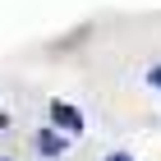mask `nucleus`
I'll list each match as a JSON object with an SVG mask.
<instances>
[{
	"instance_id": "3",
	"label": "nucleus",
	"mask_w": 161,
	"mask_h": 161,
	"mask_svg": "<svg viewBox=\"0 0 161 161\" xmlns=\"http://www.w3.org/2000/svg\"><path fill=\"white\" fill-rule=\"evenodd\" d=\"M147 87H157V92H161V64H152V69H147Z\"/></svg>"
},
{
	"instance_id": "5",
	"label": "nucleus",
	"mask_w": 161,
	"mask_h": 161,
	"mask_svg": "<svg viewBox=\"0 0 161 161\" xmlns=\"http://www.w3.org/2000/svg\"><path fill=\"white\" fill-rule=\"evenodd\" d=\"M5 129H9V115H5V111H0V134H5Z\"/></svg>"
},
{
	"instance_id": "1",
	"label": "nucleus",
	"mask_w": 161,
	"mask_h": 161,
	"mask_svg": "<svg viewBox=\"0 0 161 161\" xmlns=\"http://www.w3.org/2000/svg\"><path fill=\"white\" fill-rule=\"evenodd\" d=\"M51 129H60L64 138H78V134H83V111L55 97V101H51Z\"/></svg>"
},
{
	"instance_id": "2",
	"label": "nucleus",
	"mask_w": 161,
	"mask_h": 161,
	"mask_svg": "<svg viewBox=\"0 0 161 161\" xmlns=\"http://www.w3.org/2000/svg\"><path fill=\"white\" fill-rule=\"evenodd\" d=\"M64 147H69V138H64L60 129H42V134H37V152H42V157L55 161V157H64Z\"/></svg>"
},
{
	"instance_id": "6",
	"label": "nucleus",
	"mask_w": 161,
	"mask_h": 161,
	"mask_svg": "<svg viewBox=\"0 0 161 161\" xmlns=\"http://www.w3.org/2000/svg\"><path fill=\"white\" fill-rule=\"evenodd\" d=\"M0 161H9V157H0Z\"/></svg>"
},
{
	"instance_id": "4",
	"label": "nucleus",
	"mask_w": 161,
	"mask_h": 161,
	"mask_svg": "<svg viewBox=\"0 0 161 161\" xmlns=\"http://www.w3.org/2000/svg\"><path fill=\"white\" fill-rule=\"evenodd\" d=\"M101 161H134L129 152H111V157H101Z\"/></svg>"
}]
</instances>
